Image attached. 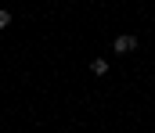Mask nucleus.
I'll return each mask as SVG.
<instances>
[{"mask_svg":"<svg viewBox=\"0 0 155 133\" xmlns=\"http://www.w3.org/2000/svg\"><path fill=\"white\" fill-rule=\"evenodd\" d=\"M116 54H130V50H137V36H116Z\"/></svg>","mask_w":155,"mask_h":133,"instance_id":"obj_1","label":"nucleus"},{"mask_svg":"<svg viewBox=\"0 0 155 133\" xmlns=\"http://www.w3.org/2000/svg\"><path fill=\"white\" fill-rule=\"evenodd\" d=\"M90 72H94V76H105V72H108V61H105V58H94V61H90Z\"/></svg>","mask_w":155,"mask_h":133,"instance_id":"obj_2","label":"nucleus"},{"mask_svg":"<svg viewBox=\"0 0 155 133\" xmlns=\"http://www.w3.org/2000/svg\"><path fill=\"white\" fill-rule=\"evenodd\" d=\"M11 25V11H0V29H7Z\"/></svg>","mask_w":155,"mask_h":133,"instance_id":"obj_3","label":"nucleus"}]
</instances>
